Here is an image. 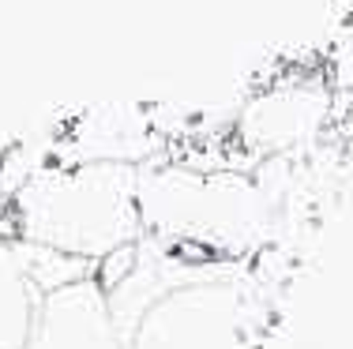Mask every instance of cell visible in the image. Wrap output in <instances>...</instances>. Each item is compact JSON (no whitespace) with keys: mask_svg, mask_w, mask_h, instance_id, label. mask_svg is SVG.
<instances>
[{"mask_svg":"<svg viewBox=\"0 0 353 349\" xmlns=\"http://www.w3.org/2000/svg\"><path fill=\"white\" fill-rule=\"evenodd\" d=\"M12 252L19 260V271L27 274V282L38 293H49L57 286H68L75 278L94 274V263L68 252H57V248H46V244H30V240H12Z\"/></svg>","mask_w":353,"mask_h":349,"instance_id":"cell-7","label":"cell"},{"mask_svg":"<svg viewBox=\"0 0 353 349\" xmlns=\"http://www.w3.org/2000/svg\"><path fill=\"white\" fill-rule=\"evenodd\" d=\"M38 289L19 271V260L12 252V240L0 237V349H23L34 315Z\"/></svg>","mask_w":353,"mask_h":349,"instance_id":"cell-6","label":"cell"},{"mask_svg":"<svg viewBox=\"0 0 353 349\" xmlns=\"http://www.w3.org/2000/svg\"><path fill=\"white\" fill-rule=\"evenodd\" d=\"M136 203L147 237L199 252H248L263 240L271 203L241 173L170 169L136 177Z\"/></svg>","mask_w":353,"mask_h":349,"instance_id":"cell-2","label":"cell"},{"mask_svg":"<svg viewBox=\"0 0 353 349\" xmlns=\"http://www.w3.org/2000/svg\"><path fill=\"white\" fill-rule=\"evenodd\" d=\"M252 301L230 263L162 289L132 323L124 349H248Z\"/></svg>","mask_w":353,"mask_h":349,"instance_id":"cell-3","label":"cell"},{"mask_svg":"<svg viewBox=\"0 0 353 349\" xmlns=\"http://www.w3.org/2000/svg\"><path fill=\"white\" fill-rule=\"evenodd\" d=\"M327 120V94L319 83H282L259 94L241 113V131L263 151H290L319 131Z\"/></svg>","mask_w":353,"mask_h":349,"instance_id":"cell-5","label":"cell"},{"mask_svg":"<svg viewBox=\"0 0 353 349\" xmlns=\"http://www.w3.org/2000/svg\"><path fill=\"white\" fill-rule=\"evenodd\" d=\"M136 177L132 162H64L30 173L12 195L15 240L98 263L143 237Z\"/></svg>","mask_w":353,"mask_h":349,"instance_id":"cell-1","label":"cell"},{"mask_svg":"<svg viewBox=\"0 0 353 349\" xmlns=\"http://www.w3.org/2000/svg\"><path fill=\"white\" fill-rule=\"evenodd\" d=\"M23 349H124L94 274L38 293Z\"/></svg>","mask_w":353,"mask_h":349,"instance_id":"cell-4","label":"cell"}]
</instances>
